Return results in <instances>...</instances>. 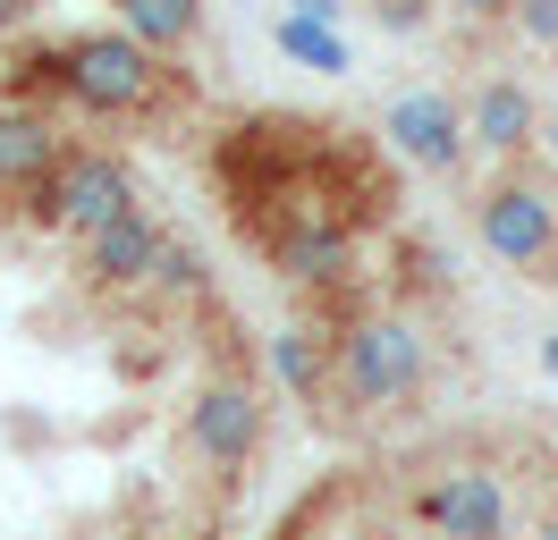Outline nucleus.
<instances>
[{
  "mask_svg": "<svg viewBox=\"0 0 558 540\" xmlns=\"http://www.w3.org/2000/svg\"><path fill=\"white\" fill-rule=\"evenodd\" d=\"M423 524L440 540H508V490L483 465H449L423 490Z\"/></svg>",
  "mask_w": 558,
  "mask_h": 540,
  "instance_id": "nucleus-10",
  "label": "nucleus"
},
{
  "mask_svg": "<svg viewBox=\"0 0 558 540\" xmlns=\"http://www.w3.org/2000/svg\"><path fill=\"white\" fill-rule=\"evenodd\" d=\"M144 296H161V304H186V296H204V262H195V245H161V262H153V279H144Z\"/></svg>",
  "mask_w": 558,
  "mask_h": 540,
  "instance_id": "nucleus-15",
  "label": "nucleus"
},
{
  "mask_svg": "<svg viewBox=\"0 0 558 540\" xmlns=\"http://www.w3.org/2000/svg\"><path fill=\"white\" fill-rule=\"evenodd\" d=\"M195 540H211V532H195Z\"/></svg>",
  "mask_w": 558,
  "mask_h": 540,
  "instance_id": "nucleus-24",
  "label": "nucleus"
},
{
  "mask_svg": "<svg viewBox=\"0 0 558 540\" xmlns=\"http://www.w3.org/2000/svg\"><path fill=\"white\" fill-rule=\"evenodd\" d=\"M474 236H483V254L499 270H517L533 287H558V202L550 186L533 177V169H499L483 177V195H474Z\"/></svg>",
  "mask_w": 558,
  "mask_h": 540,
  "instance_id": "nucleus-3",
  "label": "nucleus"
},
{
  "mask_svg": "<svg viewBox=\"0 0 558 540\" xmlns=\"http://www.w3.org/2000/svg\"><path fill=\"white\" fill-rule=\"evenodd\" d=\"M263 254H271V270L288 287H314V296H330V287L355 279V236L330 229V220H296V229H279Z\"/></svg>",
  "mask_w": 558,
  "mask_h": 540,
  "instance_id": "nucleus-12",
  "label": "nucleus"
},
{
  "mask_svg": "<svg viewBox=\"0 0 558 540\" xmlns=\"http://www.w3.org/2000/svg\"><path fill=\"white\" fill-rule=\"evenodd\" d=\"M271 380L314 414L322 431H330V422L348 431V422H355V414H348V389H339V330H314V321L279 330L271 338Z\"/></svg>",
  "mask_w": 558,
  "mask_h": 540,
  "instance_id": "nucleus-8",
  "label": "nucleus"
},
{
  "mask_svg": "<svg viewBox=\"0 0 558 540\" xmlns=\"http://www.w3.org/2000/svg\"><path fill=\"white\" fill-rule=\"evenodd\" d=\"M339 9H348V0H296V17H314V26H330Z\"/></svg>",
  "mask_w": 558,
  "mask_h": 540,
  "instance_id": "nucleus-20",
  "label": "nucleus"
},
{
  "mask_svg": "<svg viewBox=\"0 0 558 540\" xmlns=\"http://www.w3.org/2000/svg\"><path fill=\"white\" fill-rule=\"evenodd\" d=\"M170 85L161 51H144L128 26H94V34H60V101L94 110V119H144Z\"/></svg>",
  "mask_w": 558,
  "mask_h": 540,
  "instance_id": "nucleus-2",
  "label": "nucleus"
},
{
  "mask_svg": "<svg viewBox=\"0 0 558 540\" xmlns=\"http://www.w3.org/2000/svg\"><path fill=\"white\" fill-rule=\"evenodd\" d=\"M517 26L533 42H558V0H517Z\"/></svg>",
  "mask_w": 558,
  "mask_h": 540,
  "instance_id": "nucleus-17",
  "label": "nucleus"
},
{
  "mask_svg": "<svg viewBox=\"0 0 558 540\" xmlns=\"http://www.w3.org/2000/svg\"><path fill=\"white\" fill-rule=\"evenodd\" d=\"M381 144H389L407 169H423V177H457V169H465V152H474V135H465V101L440 94V85L389 94V110H381Z\"/></svg>",
  "mask_w": 558,
  "mask_h": 540,
  "instance_id": "nucleus-5",
  "label": "nucleus"
},
{
  "mask_svg": "<svg viewBox=\"0 0 558 540\" xmlns=\"http://www.w3.org/2000/svg\"><path fill=\"white\" fill-rule=\"evenodd\" d=\"M186 447L220 481L245 472V456L263 447V389H245V380H195V397H186Z\"/></svg>",
  "mask_w": 558,
  "mask_h": 540,
  "instance_id": "nucleus-6",
  "label": "nucleus"
},
{
  "mask_svg": "<svg viewBox=\"0 0 558 540\" xmlns=\"http://www.w3.org/2000/svg\"><path fill=\"white\" fill-rule=\"evenodd\" d=\"M449 9H465V17H517V0H449Z\"/></svg>",
  "mask_w": 558,
  "mask_h": 540,
  "instance_id": "nucleus-19",
  "label": "nucleus"
},
{
  "mask_svg": "<svg viewBox=\"0 0 558 540\" xmlns=\"http://www.w3.org/2000/svg\"><path fill=\"white\" fill-rule=\"evenodd\" d=\"M60 161H69L60 119H51V110H26V101H0V195L26 202Z\"/></svg>",
  "mask_w": 558,
  "mask_h": 540,
  "instance_id": "nucleus-11",
  "label": "nucleus"
},
{
  "mask_svg": "<svg viewBox=\"0 0 558 540\" xmlns=\"http://www.w3.org/2000/svg\"><path fill=\"white\" fill-rule=\"evenodd\" d=\"M542 119H550V110H542V94H533L524 76H499V68H490L474 94H465V135H474V152H490L499 169L524 161V152L542 144Z\"/></svg>",
  "mask_w": 558,
  "mask_h": 540,
  "instance_id": "nucleus-9",
  "label": "nucleus"
},
{
  "mask_svg": "<svg viewBox=\"0 0 558 540\" xmlns=\"http://www.w3.org/2000/svg\"><path fill=\"white\" fill-rule=\"evenodd\" d=\"M542 364H550V371H558V338H550V346H542Z\"/></svg>",
  "mask_w": 558,
  "mask_h": 540,
  "instance_id": "nucleus-22",
  "label": "nucleus"
},
{
  "mask_svg": "<svg viewBox=\"0 0 558 540\" xmlns=\"http://www.w3.org/2000/svg\"><path fill=\"white\" fill-rule=\"evenodd\" d=\"M35 9H43V0H0V34H17V26H35Z\"/></svg>",
  "mask_w": 558,
  "mask_h": 540,
  "instance_id": "nucleus-18",
  "label": "nucleus"
},
{
  "mask_svg": "<svg viewBox=\"0 0 558 540\" xmlns=\"http://www.w3.org/2000/svg\"><path fill=\"white\" fill-rule=\"evenodd\" d=\"M119 17H128V34H136L144 51H186L195 42V26H204V0H119Z\"/></svg>",
  "mask_w": 558,
  "mask_h": 540,
  "instance_id": "nucleus-13",
  "label": "nucleus"
},
{
  "mask_svg": "<svg viewBox=\"0 0 558 540\" xmlns=\"http://www.w3.org/2000/svg\"><path fill=\"white\" fill-rule=\"evenodd\" d=\"M136 202V177H128V161L119 152H102V144H69V161L43 177L35 195H26V229H43V236H85L94 229H110L119 211Z\"/></svg>",
  "mask_w": 558,
  "mask_h": 540,
  "instance_id": "nucleus-4",
  "label": "nucleus"
},
{
  "mask_svg": "<svg viewBox=\"0 0 558 540\" xmlns=\"http://www.w3.org/2000/svg\"><path fill=\"white\" fill-rule=\"evenodd\" d=\"M279 51H288V60H305V68H322V76H348V42H339V26H314V17H279Z\"/></svg>",
  "mask_w": 558,
  "mask_h": 540,
  "instance_id": "nucleus-14",
  "label": "nucleus"
},
{
  "mask_svg": "<svg viewBox=\"0 0 558 540\" xmlns=\"http://www.w3.org/2000/svg\"><path fill=\"white\" fill-rule=\"evenodd\" d=\"M161 245H170V229H161L144 202H128L110 229H94L85 245H76V279H85L94 296H144V279H153V262H161Z\"/></svg>",
  "mask_w": 558,
  "mask_h": 540,
  "instance_id": "nucleus-7",
  "label": "nucleus"
},
{
  "mask_svg": "<svg viewBox=\"0 0 558 540\" xmlns=\"http://www.w3.org/2000/svg\"><path fill=\"white\" fill-rule=\"evenodd\" d=\"M533 152H542V161L558 169V110H550V119H542V144H533Z\"/></svg>",
  "mask_w": 558,
  "mask_h": 540,
  "instance_id": "nucleus-21",
  "label": "nucleus"
},
{
  "mask_svg": "<svg viewBox=\"0 0 558 540\" xmlns=\"http://www.w3.org/2000/svg\"><path fill=\"white\" fill-rule=\"evenodd\" d=\"M373 17H381L389 34H423L432 26V0H373Z\"/></svg>",
  "mask_w": 558,
  "mask_h": 540,
  "instance_id": "nucleus-16",
  "label": "nucleus"
},
{
  "mask_svg": "<svg viewBox=\"0 0 558 540\" xmlns=\"http://www.w3.org/2000/svg\"><path fill=\"white\" fill-rule=\"evenodd\" d=\"M339 389L348 414L364 422H407L432 397V338L415 330V312H355L339 321Z\"/></svg>",
  "mask_w": 558,
  "mask_h": 540,
  "instance_id": "nucleus-1",
  "label": "nucleus"
},
{
  "mask_svg": "<svg viewBox=\"0 0 558 540\" xmlns=\"http://www.w3.org/2000/svg\"><path fill=\"white\" fill-rule=\"evenodd\" d=\"M533 540H558V524H542V532H533Z\"/></svg>",
  "mask_w": 558,
  "mask_h": 540,
  "instance_id": "nucleus-23",
  "label": "nucleus"
}]
</instances>
